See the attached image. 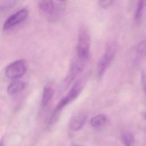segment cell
Masks as SVG:
<instances>
[{
  "label": "cell",
  "instance_id": "obj_1",
  "mask_svg": "<svg viewBox=\"0 0 146 146\" xmlns=\"http://www.w3.org/2000/svg\"><path fill=\"white\" fill-rule=\"evenodd\" d=\"M84 83L82 79L78 80L73 86L66 96L62 98L58 103L50 119V123H54L58 119L59 116L63 108L68 103L74 101L80 94L82 91Z\"/></svg>",
  "mask_w": 146,
  "mask_h": 146
},
{
  "label": "cell",
  "instance_id": "obj_2",
  "mask_svg": "<svg viewBox=\"0 0 146 146\" xmlns=\"http://www.w3.org/2000/svg\"><path fill=\"white\" fill-rule=\"evenodd\" d=\"M90 46V36L88 31L84 26H81L78 31L76 48L78 58L83 62L88 58Z\"/></svg>",
  "mask_w": 146,
  "mask_h": 146
},
{
  "label": "cell",
  "instance_id": "obj_3",
  "mask_svg": "<svg viewBox=\"0 0 146 146\" xmlns=\"http://www.w3.org/2000/svg\"><path fill=\"white\" fill-rule=\"evenodd\" d=\"M116 51V46L114 43L111 42L107 44L105 52L98 64L97 70L98 74L99 76H102L106 72L107 68L114 58Z\"/></svg>",
  "mask_w": 146,
  "mask_h": 146
},
{
  "label": "cell",
  "instance_id": "obj_4",
  "mask_svg": "<svg viewBox=\"0 0 146 146\" xmlns=\"http://www.w3.org/2000/svg\"><path fill=\"white\" fill-rule=\"evenodd\" d=\"M26 71V62L23 59L16 60L7 66L6 76L10 79H17L24 75Z\"/></svg>",
  "mask_w": 146,
  "mask_h": 146
},
{
  "label": "cell",
  "instance_id": "obj_5",
  "mask_svg": "<svg viewBox=\"0 0 146 146\" xmlns=\"http://www.w3.org/2000/svg\"><path fill=\"white\" fill-rule=\"evenodd\" d=\"M28 14L29 11L26 9H22L15 14H13L10 17H9V18L5 22L3 26V30H7L17 25L26 19L28 16Z\"/></svg>",
  "mask_w": 146,
  "mask_h": 146
},
{
  "label": "cell",
  "instance_id": "obj_6",
  "mask_svg": "<svg viewBox=\"0 0 146 146\" xmlns=\"http://www.w3.org/2000/svg\"><path fill=\"white\" fill-rule=\"evenodd\" d=\"M83 62L78 58L72 63L68 74L64 80V85L67 87L76 77L82 71L83 69Z\"/></svg>",
  "mask_w": 146,
  "mask_h": 146
},
{
  "label": "cell",
  "instance_id": "obj_7",
  "mask_svg": "<svg viewBox=\"0 0 146 146\" xmlns=\"http://www.w3.org/2000/svg\"><path fill=\"white\" fill-rule=\"evenodd\" d=\"M87 120L85 113L79 112L72 116L69 124L70 129L73 131H76L82 128Z\"/></svg>",
  "mask_w": 146,
  "mask_h": 146
},
{
  "label": "cell",
  "instance_id": "obj_8",
  "mask_svg": "<svg viewBox=\"0 0 146 146\" xmlns=\"http://www.w3.org/2000/svg\"><path fill=\"white\" fill-rule=\"evenodd\" d=\"M145 7L146 0H138L134 15V19L135 22L138 23L141 21Z\"/></svg>",
  "mask_w": 146,
  "mask_h": 146
},
{
  "label": "cell",
  "instance_id": "obj_9",
  "mask_svg": "<svg viewBox=\"0 0 146 146\" xmlns=\"http://www.w3.org/2000/svg\"><path fill=\"white\" fill-rule=\"evenodd\" d=\"M39 7L42 11L48 14H52L55 11V5L52 0H40Z\"/></svg>",
  "mask_w": 146,
  "mask_h": 146
},
{
  "label": "cell",
  "instance_id": "obj_10",
  "mask_svg": "<svg viewBox=\"0 0 146 146\" xmlns=\"http://www.w3.org/2000/svg\"><path fill=\"white\" fill-rule=\"evenodd\" d=\"M25 87V84L20 80H15L7 88V92L10 95H14L21 92Z\"/></svg>",
  "mask_w": 146,
  "mask_h": 146
},
{
  "label": "cell",
  "instance_id": "obj_11",
  "mask_svg": "<svg viewBox=\"0 0 146 146\" xmlns=\"http://www.w3.org/2000/svg\"><path fill=\"white\" fill-rule=\"evenodd\" d=\"M54 95V90L50 87H45L43 89V95L42 99V106L46 107L51 102Z\"/></svg>",
  "mask_w": 146,
  "mask_h": 146
},
{
  "label": "cell",
  "instance_id": "obj_12",
  "mask_svg": "<svg viewBox=\"0 0 146 146\" xmlns=\"http://www.w3.org/2000/svg\"><path fill=\"white\" fill-rule=\"evenodd\" d=\"M106 116L104 114H99L93 117L90 120V124L93 127H98L103 125L106 121Z\"/></svg>",
  "mask_w": 146,
  "mask_h": 146
},
{
  "label": "cell",
  "instance_id": "obj_13",
  "mask_svg": "<svg viewBox=\"0 0 146 146\" xmlns=\"http://www.w3.org/2000/svg\"><path fill=\"white\" fill-rule=\"evenodd\" d=\"M121 140L124 146H133L135 143V138L133 135L128 131L122 133Z\"/></svg>",
  "mask_w": 146,
  "mask_h": 146
},
{
  "label": "cell",
  "instance_id": "obj_14",
  "mask_svg": "<svg viewBox=\"0 0 146 146\" xmlns=\"http://www.w3.org/2000/svg\"><path fill=\"white\" fill-rule=\"evenodd\" d=\"M19 0H0V11L9 10L14 7Z\"/></svg>",
  "mask_w": 146,
  "mask_h": 146
},
{
  "label": "cell",
  "instance_id": "obj_15",
  "mask_svg": "<svg viewBox=\"0 0 146 146\" xmlns=\"http://www.w3.org/2000/svg\"><path fill=\"white\" fill-rule=\"evenodd\" d=\"M136 54L139 58H142L146 56V42L140 41L136 47Z\"/></svg>",
  "mask_w": 146,
  "mask_h": 146
},
{
  "label": "cell",
  "instance_id": "obj_16",
  "mask_svg": "<svg viewBox=\"0 0 146 146\" xmlns=\"http://www.w3.org/2000/svg\"><path fill=\"white\" fill-rule=\"evenodd\" d=\"M100 6L102 8H108L109 6H110L115 0H98Z\"/></svg>",
  "mask_w": 146,
  "mask_h": 146
},
{
  "label": "cell",
  "instance_id": "obj_17",
  "mask_svg": "<svg viewBox=\"0 0 146 146\" xmlns=\"http://www.w3.org/2000/svg\"><path fill=\"white\" fill-rule=\"evenodd\" d=\"M141 83L144 91L146 94V71L144 70L141 72Z\"/></svg>",
  "mask_w": 146,
  "mask_h": 146
},
{
  "label": "cell",
  "instance_id": "obj_18",
  "mask_svg": "<svg viewBox=\"0 0 146 146\" xmlns=\"http://www.w3.org/2000/svg\"><path fill=\"white\" fill-rule=\"evenodd\" d=\"M0 146H3V141L2 140L0 143Z\"/></svg>",
  "mask_w": 146,
  "mask_h": 146
},
{
  "label": "cell",
  "instance_id": "obj_19",
  "mask_svg": "<svg viewBox=\"0 0 146 146\" xmlns=\"http://www.w3.org/2000/svg\"><path fill=\"white\" fill-rule=\"evenodd\" d=\"M144 119L146 120V113H144Z\"/></svg>",
  "mask_w": 146,
  "mask_h": 146
},
{
  "label": "cell",
  "instance_id": "obj_20",
  "mask_svg": "<svg viewBox=\"0 0 146 146\" xmlns=\"http://www.w3.org/2000/svg\"><path fill=\"white\" fill-rule=\"evenodd\" d=\"M60 1H64V0H60Z\"/></svg>",
  "mask_w": 146,
  "mask_h": 146
}]
</instances>
